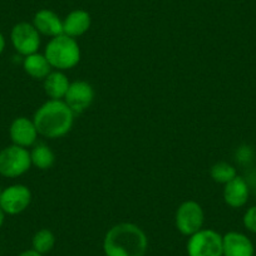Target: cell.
<instances>
[{"mask_svg": "<svg viewBox=\"0 0 256 256\" xmlns=\"http://www.w3.org/2000/svg\"><path fill=\"white\" fill-rule=\"evenodd\" d=\"M148 238L141 228L131 222H120L107 231L103 240L106 256H144Z\"/></svg>", "mask_w": 256, "mask_h": 256, "instance_id": "obj_1", "label": "cell"}, {"mask_svg": "<svg viewBox=\"0 0 256 256\" xmlns=\"http://www.w3.org/2000/svg\"><path fill=\"white\" fill-rule=\"evenodd\" d=\"M33 122L39 134L46 138H60L72 130L74 113L62 100H49L34 113Z\"/></svg>", "mask_w": 256, "mask_h": 256, "instance_id": "obj_2", "label": "cell"}, {"mask_svg": "<svg viewBox=\"0 0 256 256\" xmlns=\"http://www.w3.org/2000/svg\"><path fill=\"white\" fill-rule=\"evenodd\" d=\"M44 56L48 59L52 68L63 72L72 70L80 63V49L74 38L60 34L49 40Z\"/></svg>", "mask_w": 256, "mask_h": 256, "instance_id": "obj_3", "label": "cell"}, {"mask_svg": "<svg viewBox=\"0 0 256 256\" xmlns=\"http://www.w3.org/2000/svg\"><path fill=\"white\" fill-rule=\"evenodd\" d=\"M32 166L30 152L16 144L0 151V174L6 178H16L29 171Z\"/></svg>", "mask_w": 256, "mask_h": 256, "instance_id": "obj_4", "label": "cell"}, {"mask_svg": "<svg viewBox=\"0 0 256 256\" xmlns=\"http://www.w3.org/2000/svg\"><path fill=\"white\" fill-rule=\"evenodd\" d=\"M188 256H222V235L211 228H201L187 241Z\"/></svg>", "mask_w": 256, "mask_h": 256, "instance_id": "obj_5", "label": "cell"}, {"mask_svg": "<svg viewBox=\"0 0 256 256\" xmlns=\"http://www.w3.org/2000/svg\"><path fill=\"white\" fill-rule=\"evenodd\" d=\"M205 221V214L202 208L196 201H184L177 208L176 216H174V224L176 228L182 235L191 236L200 231Z\"/></svg>", "mask_w": 256, "mask_h": 256, "instance_id": "obj_6", "label": "cell"}, {"mask_svg": "<svg viewBox=\"0 0 256 256\" xmlns=\"http://www.w3.org/2000/svg\"><path fill=\"white\" fill-rule=\"evenodd\" d=\"M10 39L14 49L24 56L36 53L40 46V34L33 24L26 22H22L13 26Z\"/></svg>", "mask_w": 256, "mask_h": 256, "instance_id": "obj_7", "label": "cell"}, {"mask_svg": "<svg viewBox=\"0 0 256 256\" xmlns=\"http://www.w3.org/2000/svg\"><path fill=\"white\" fill-rule=\"evenodd\" d=\"M32 202V192L24 184H12L2 192L0 208L6 215H18L26 211Z\"/></svg>", "mask_w": 256, "mask_h": 256, "instance_id": "obj_8", "label": "cell"}, {"mask_svg": "<svg viewBox=\"0 0 256 256\" xmlns=\"http://www.w3.org/2000/svg\"><path fill=\"white\" fill-rule=\"evenodd\" d=\"M94 100V90L84 80H76L70 83L64 97V102L73 110L74 114H80L90 107Z\"/></svg>", "mask_w": 256, "mask_h": 256, "instance_id": "obj_9", "label": "cell"}, {"mask_svg": "<svg viewBox=\"0 0 256 256\" xmlns=\"http://www.w3.org/2000/svg\"><path fill=\"white\" fill-rule=\"evenodd\" d=\"M9 134H10L13 144L26 148L36 144L39 134L33 120H29L26 117H18L12 122Z\"/></svg>", "mask_w": 256, "mask_h": 256, "instance_id": "obj_10", "label": "cell"}, {"mask_svg": "<svg viewBox=\"0 0 256 256\" xmlns=\"http://www.w3.org/2000/svg\"><path fill=\"white\" fill-rule=\"evenodd\" d=\"M255 248L245 234L230 231L222 236V256H254Z\"/></svg>", "mask_w": 256, "mask_h": 256, "instance_id": "obj_11", "label": "cell"}, {"mask_svg": "<svg viewBox=\"0 0 256 256\" xmlns=\"http://www.w3.org/2000/svg\"><path fill=\"white\" fill-rule=\"evenodd\" d=\"M250 196V186L244 177L236 176L224 187V200L226 205L232 208H240L245 206Z\"/></svg>", "mask_w": 256, "mask_h": 256, "instance_id": "obj_12", "label": "cell"}, {"mask_svg": "<svg viewBox=\"0 0 256 256\" xmlns=\"http://www.w3.org/2000/svg\"><path fill=\"white\" fill-rule=\"evenodd\" d=\"M33 26L39 34L46 36H58L63 34V20L54 12L48 9H42L36 13L33 18Z\"/></svg>", "mask_w": 256, "mask_h": 256, "instance_id": "obj_13", "label": "cell"}, {"mask_svg": "<svg viewBox=\"0 0 256 256\" xmlns=\"http://www.w3.org/2000/svg\"><path fill=\"white\" fill-rule=\"evenodd\" d=\"M90 28V16L88 12L77 9L66 16L63 20V34L72 38L83 36Z\"/></svg>", "mask_w": 256, "mask_h": 256, "instance_id": "obj_14", "label": "cell"}, {"mask_svg": "<svg viewBox=\"0 0 256 256\" xmlns=\"http://www.w3.org/2000/svg\"><path fill=\"white\" fill-rule=\"evenodd\" d=\"M70 83L67 76L62 70H54L50 72L44 78V92L50 100H63L67 94Z\"/></svg>", "mask_w": 256, "mask_h": 256, "instance_id": "obj_15", "label": "cell"}, {"mask_svg": "<svg viewBox=\"0 0 256 256\" xmlns=\"http://www.w3.org/2000/svg\"><path fill=\"white\" fill-rule=\"evenodd\" d=\"M23 68L34 80H44L52 72V66L44 54L34 53L24 56Z\"/></svg>", "mask_w": 256, "mask_h": 256, "instance_id": "obj_16", "label": "cell"}, {"mask_svg": "<svg viewBox=\"0 0 256 256\" xmlns=\"http://www.w3.org/2000/svg\"><path fill=\"white\" fill-rule=\"evenodd\" d=\"M32 164L38 167L39 170H48L56 162V156L54 152L49 148L48 146L43 144H39L34 146V148L30 152Z\"/></svg>", "mask_w": 256, "mask_h": 256, "instance_id": "obj_17", "label": "cell"}, {"mask_svg": "<svg viewBox=\"0 0 256 256\" xmlns=\"http://www.w3.org/2000/svg\"><path fill=\"white\" fill-rule=\"evenodd\" d=\"M54 245H56V236L48 228H42V230L36 231V235L33 236V240H32L33 250L38 251L42 255L50 252Z\"/></svg>", "mask_w": 256, "mask_h": 256, "instance_id": "obj_18", "label": "cell"}, {"mask_svg": "<svg viewBox=\"0 0 256 256\" xmlns=\"http://www.w3.org/2000/svg\"><path fill=\"white\" fill-rule=\"evenodd\" d=\"M210 174L215 182L226 184L228 182H230L231 180H234L238 176V172H236V168L232 164H230L228 162L221 161L211 167Z\"/></svg>", "mask_w": 256, "mask_h": 256, "instance_id": "obj_19", "label": "cell"}, {"mask_svg": "<svg viewBox=\"0 0 256 256\" xmlns=\"http://www.w3.org/2000/svg\"><path fill=\"white\" fill-rule=\"evenodd\" d=\"M242 222L246 230L252 234H256V205L251 206L250 208L246 210V212L244 214Z\"/></svg>", "mask_w": 256, "mask_h": 256, "instance_id": "obj_20", "label": "cell"}, {"mask_svg": "<svg viewBox=\"0 0 256 256\" xmlns=\"http://www.w3.org/2000/svg\"><path fill=\"white\" fill-rule=\"evenodd\" d=\"M252 154L254 152L251 150V147L241 146L236 151V160H238V162H240L242 164H248L251 161V158H252Z\"/></svg>", "mask_w": 256, "mask_h": 256, "instance_id": "obj_21", "label": "cell"}, {"mask_svg": "<svg viewBox=\"0 0 256 256\" xmlns=\"http://www.w3.org/2000/svg\"><path fill=\"white\" fill-rule=\"evenodd\" d=\"M18 256H44V255H42V254H39L38 251H36V250H33V248H30V250L23 251V252L19 254Z\"/></svg>", "mask_w": 256, "mask_h": 256, "instance_id": "obj_22", "label": "cell"}, {"mask_svg": "<svg viewBox=\"0 0 256 256\" xmlns=\"http://www.w3.org/2000/svg\"><path fill=\"white\" fill-rule=\"evenodd\" d=\"M4 49H6V38L2 33H0V54L3 53Z\"/></svg>", "mask_w": 256, "mask_h": 256, "instance_id": "obj_23", "label": "cell"}, {"mask_svg": "<svg viewBox=\"0 0 256 256\" xmlns=\"http://www.w3.org/2000/svg\"><path fill=\"white\" fill-rule=\"evenodd\" d=\"M4 220H6V212L3 211V208H0V228H2V226H3Z\"/></svg>", "mask_w": 256, "mask_h": 256, "instance_id": "obj_24", "label": "cell"}, {"mask_svg": "<svg viewBox=\"0 0 256 256\" xmlns=\"http://www.w3.org/2000/svg\"><path fill=\"white\" fill-rule=\"evenodd\" d=\"M2 192H3V190H0V198H2Z\"/></svg>", "mask_w": 256, "mask_h": 256, "instance_id": "obj_25", "label": "cell"}, {"mask_svg": "<svg viewBox=\"0 0 256 256\" xmlns=\"http://www.w3.org/2000/svg\"><path fill=\"white\" fill-rule=\"evenodd\" d=\"M255 195H256V190H255Z\"/></svg>", "mask_w": 256, "mask_h": 256, "instance_id": "obj_26", "label": "cell"}]
</instances>
